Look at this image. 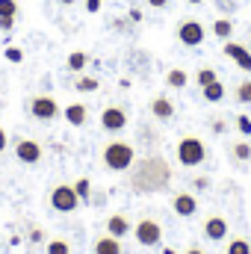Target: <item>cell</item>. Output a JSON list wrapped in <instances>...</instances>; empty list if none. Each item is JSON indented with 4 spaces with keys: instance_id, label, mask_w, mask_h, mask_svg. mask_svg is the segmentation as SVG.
Here are the masks:
<instances>
[{
    "instance_id": "obj_13",
    "label": "cell",
    "mask_w": 251,
    "mask_h": 254,
    "mask_svg": "<svg viewBox=\"0 0 251 254\" xmlns=\"http://www.w3.org/2000/svg\"><path fill=\"white\" fill-rule=\"evenodd\" d=\"M63 116H65V122L71 127H83L86 125V119H89V110L83 107V104H68L63 110Z\"/></svg>"
},
{
    "instance_id": "obj_16",
    "label": "cell",
    "mask_w": 251,
    "mask_h": 254,
    "mask_svg": "<svg viewBox=\"0 0 251 254\" xmlns=\"http://www.w3.org/2000/svg\"><path fill=\"white\" fill-rule=\"evenodd\" d=\"M122 240H116V237H110V234H104V237H98L95 240V254H122Z\"/></svg>"
},
{
    "instance_id": "obj_28",
    "label": "cell",
    "mask_w": 251,
    "mask_h": 254,
    "mask_svg": "<svg viewBox=\"0 0 251 254\" xmlns=\"http://www.w3.org/2000/svg\"><path fill=\"white\" fill-rule=\"evenodd\" d=\"M3 57H6V60H9V63H21V60H24V51H21V48H12V45H9V48H6V51H3Z\"/></svg>"
},
{
    "instance_id": "obj_31",
    "label": "cell",
    "mask_w": 251,
    "mask_h": 254,
    "mask_svg": "<svg viewBox=\"0 0 251 254\" xmlns=\"http://www.w3.org/2000/svg\"><path fill=\"white\" fill-rule=\"evenodd\" d=\"M12 27H15V15H3V18H0V30H3V33H9Z\"/></svg>"
},
{
    "instance_id": "obj_39",
    "label": "cell",
    "mask_w": 251,
    "mask_h": 254,
    "mask_svg": "<svg viewBox=\"0 0 251 254\" xmlns=\"http://www.w3.org/2000/svg\"><path fill=\"white\" fill-rule=\"evenodd\" d=\"M187 254H204V249H201V246H189Z\"/></svg>"
},
{
    "instance_id": "obj_29",
    "label": "cell",
    "mask_w": 251,
    "mask_h": 254,
    "mask_svg": "<svg viewBox=\"0 0 251 254\" xmlns=\"http://www.w3.org/2000/svg\"><path fill=\"white\" fill-rule=\"evenodd\" d=\"M3 15H18V3L15 0H0V18Z\"/></svg>"
},
{
    "instance_id": "obj_32",
    "label": "cell",
    "mask_w": 251,
    "mask_h": 254,
    "mask_svg": "<svg viewBox=\"0 0 251 254\" xmlns=\"http://www.w3.org/2000/svg\"><path fill=\"white\" fill-rule=\"evenodd\" d=\"M101 3H104V0H86V12H89V15H98V12H101Z\"/></svg>"
},
{
    "instance_id": "obj_27",
    "label": "cell",
    "mask_w": 251,
    "mask_h": 254,
    "mask_svg": "<svg viewBox=\"0 0 251 254\" xmlns=\"http://www.w3.org/2000/svg\"><path fill=\"white\" fill-rule=\"evenodd\" d=\"M48 254H71V246L65 240H51L48 243Z\"/></svg>"
},
{
    "instance_id": "obj_25",
    "label": "cell",
    "mask_w": 251,
    "mask_h": 254,
    "mask_svg": "<svg viewBox=\"0 0 251 254\" xmlns=\"http://www.w3.org/2000/svg\"><path fill=\"white\" fill-rule=\"evenodd\" d=\"M195 80H198V86L204 89V86H210V83H213V80H219V77H216V71H213V68H201V71L195 74Z\"/></svg>"
},
{
    "instance_id": "obj_1",
    "label": "cell",
    "mask_w": 251,
    "mask_h": 254,
    "mask_svg": "<svg viewBox=\"0 0 251 254\" xmlns=\"http://www.w3.org/2000/svg\"><path fill=\"white\" fill-rule=\"evenodd\" d=\"M169 178H172V172H169V166L163 160H145V163H139V172L133 178V187L142 190V192L166 190L169 187Z\"/></svg>"
},
{
    "instance_id": "obj_38",
    "label": "cell",
    "mask_w": 251,
    "mask_h": 254,
    "mask_svg": "<svg viewBox=\"0 0 251 254\" xmlns=\"http://www.w3.org/2000/svg\"><path fill=\"white\" fill-rule=\"evenodd\" d=\"M148 3H151V6H154V9H163V6H166V3H169V0H148Z\"/></svg>"
},
{
    "instance_id": "obj_42",
    "label": "cell",
    "mask_w": 251,
    "mask_h": 254,
    "mask_svg": "<svg viewBox=\"0 0 251 254\" xmlns=\"http://www.w3.org/2000/svg\"><path fill=\"white\" fill-rule=\"evenodd\" d=\"M187 3H204V0H187Z\"/></svg>"
},
{
    "instance_id": "obj_22",
    "label": "cell",
    "mask_w": 251,
    "mask_h": 254,
    "mask_svg": "<svg viewBox=\"0 0 251 254\" xmlns=\"http://www.w3.org/2000/svg\"><path fill=\"white\" fill-rule=\"evenodd\" d=\"M228 254H251V243L243 240V237H237V240L228 243Z\"/></svg>"
},
{
    "instance_id": "obj_4",
    "label": "cell",
    "mask_w": 251,
    "mask_h": 254,
    "mask_svg": "<svg viewBox=\"0 0 251 254\" xmlns=\"http://www.w3.org/2000/svg\"><path fill=\"white\" fill-rule=\"evenodd\" d=\"M133 237H136L139 246H145V249H157V246L163 243V228H160V222H154V219H142V222H136Z\"/></svg>"
},
{
    "instance_id": "obj_30",
    "label": "cell",
    "mask_w": 251,
    "mask_h": 254,
    "mask_svg": "<svg viewBox=\"0 0 251 254\" xmlns=\"http://www.w3.org/2000/svg\"><path fill=\"white\" fill-rule=\"evenodd\" d=\"M237 130H240L243 136H251V119L249 116H237Z\"/></svg>"
},
{
    "instance_id": "obj_9",
    "label": "cell",
    "mask_w": 251,
    "mask_h": 254,
    "mask_svg": "<svg viewBox=\"0 0 251 254\" xmlns=\"http://www.w3.org/2000/svg\"><path fill=\"white\" fill-rule=\"evenodd\" d=\"M101 125H104V130H110V133H122L127 127V113L122 107H107L101 113Z\"/></svg>"
},
{
    "instance_id": "obj_34",
    "label": "cell",
    "mask_w": 251,
    "mask_h": 254,
    "mask_svg": "<svg viewBox=\"0 0 251 254\" xmlns=\"http://www.w3.org/2000/svg\"><path fill=\"white\" fill-rule=\"evenodd\" d=\"M42 240H45V231L42 228H33L30 231V243H42Z\"/></svg>"
},
{
    "instance_id": "obj_24",
    "label": "cell",
    "mask_w": 251,
    "mask_h": 254,
    "mask_svg": "<svg viewBox=\"0 0 251 254\" xmlns=\"http://www.w3.org/2000/svg\"><path fill=\"white\" fill-rule=\"evenodd\" d=\"M234 157H237L240 163H246V160H251V145H249V142H246V139L234 145Z\"/></svg>"
},
{
    "instance_id": "obj_37",
    "label": "cell",
    "mask_w": 251,
    "mask_h": 254,
    "mask_svg": "<svg viewBox=\"0 0 251 254\" xmlns=\"http://www.w3.org/2000/svg\"><path fill=\"white\" fill-rule=\"evenodd\" d=\"M213 130H216V133H222V130H225V122H222V119H216V122H213Z\"/></svg>"
},
{
    "instance_id": "obj_2",
    "label": "cell",
    "mask_w": 251,
    "mask_h": 254,
    "mask_svg": "<svg viewBox=\"0 0 251 254\" xmlns=\"http://www.w3.org/2000/svg\"><path fill=\"white\" fill-rule=\"evenodd\" d=\"M133 163H136L133 145H127V142H110V145L104 148V166H107V169H113V172H127Z\"/></svg>"
},
{
    "instance_id": "obj_41",
    "label": "cell",
    "mask_w": 251,
    "mask_h": 254,
    "mask_svg": "<svg viewBox=\"0 0 251 254\" xmlns=\"http://www.w3.org/2000/svg\"><path fill=\"white\" fill-rule=\"evenodd\" d=\"M163 254H178L175 249H163Z\"/></svg>"
},
{
    "instance_id": "obj_14",
    "label": "cell",
    "mask_w": 251,
    "mask_h": 254,
    "mask_svg": "<svg viewBox=\"0 0 251 254\" xmlns=\"http://www.w3.org/2000/svg\"><path fill=\"white\" fill-rule=\"evenodd\" d=\"M107 234H110V237H116V240H122V237L130 234V222H127L122 213H113V216L107 219Z\"/></svg>"
},
{
    "instance_id": "obj_12",
    "label": "cell",
    "mask_w": 251,
    "mask_h": 254,
    "mask_svg": "<svg viewBox=\"0 0 251 254\" xmlns=\"http://www.w3.org/2000/svg\"><path fill=\"white\" fill-rule=\"evenodd\" d=\"M204 237L213 240V243H222V240L228 237V219H222V216H210V219L204 222Z\"/></svg>"
},
{
    "instance_id": "obj_7",
    "label": "cell",
    "mask_w": 251,
    "mask_h": 254,
    "mask_svg": "<svg viewBox=\"0 0 251 254\" xmlns=\"http://www.w3.org/2000/svg\"><path fill=\"white\" fill-rule=\"evenodd\" d=\"M175 33H178L181 45H187V48H198V45L204 42V24H201V21H195V18L181 21Z\"/></svg>"
},
{
    "instance_id": "obj_20",
    "label": "cell",
    "mask_w": 251,
    "mask_h": 254,
    "mask_svg": "<svg viewBox=\"0 0 251 254\" xmlns=\"http://www.w3.org/2000/svg\"><path fill=\"white\" fill-rule=\"evenodd\" d=\"M71 187H74V192H77L80 204H83V201L89 204V198H92V184H89V178H80V181H74Z\"/></svg>"
},
{
    "instance_id": "obj_33",
    "label": "cell",
    "mask_w": 251,
    "mask_h": 254,
    "mask_svg": "<svg viewBox=\"0 0 251 254\" xmlns=\"http://www.w3.org/2000/svg\"><path fill=\"white\" fill-rule=\"evenodd\" d=\"M127 18H130V21H133V24H139V21H142V18H145V15H142V9H136V6H133V9H130V12H127Z\"/></svg>"
},
{
    "instance_id": "obj_10",
    "label": "cell",
    "mask_w": 251,
    "mask_h": 254,
    "mask_svg": "<svg viewBox=\"0 0 251 254\" xmlns=\"http://www.w3.org/2000/svg\"><path fill=\"white\" fill-rule=\"evenodd\" d=\"M225 57L228 60H234L237 68H243V71H249L251 74V51L249 48H243V45H237V42H225Z\"/></svg>"
},
{
    "instance_id": "obj_17",
    "label": "cell",
    "mask_w": 251,
    "mask_h": 254,
    "mask_svg": "<svg viewBox=\"0 0 251 254\" xmlns=\"http://www.w3.org/2000/svg\"><path fill=\"white\" fill-rule=\"evenodd\" d=\"M201 92H204V101H207V104H219V101L225 98V86H222V80H213V83L204 86Z\"/></svg>"
},
{
    "instance_id": "obj_11",
    "label": "cell",
    "mask_w": 251,
    "mask_h": 254,
    "mask_svg": "<svg viewBox=\"0 0 251 254\" xmlns=\"http://www.w3.org/2000/svg\"><path fill=\"white\" fill-rule=\"evenodd\" d=\"M172 210L178 213V216H195L198 213V201H195V195L192 192H178L175 198H172Z\"/></svg>"
},
{
    "instance_id": "obj_19",
    "label": "cell",
    "mask_w": 251,
    "mask_h": 254,
    "mask_svg": "<svg viewBox=\"0 0 251 254\" xmlns=\"http://www.w3.org/2000/svg\"><path fill=\"white\" fill-rule=\"evenodd\" d=\"M231 33H234V24H231L228 18H219V21L213 24V36H216V39H225V42H228Z\"/></svg>"
},
{
    "instance_id": "obj_3",
    "label": "cell",
    "mask_w": 251,
    "mask_h": 254,
    "mask_svg": "<svg viewBox=\"0 0 251 254\" xmlns=\"http://www.w3.org/2000/svg\"><path fill=\"white\" fill-rule=\"evenodd\" d=\"M178 160H181V166H187V169L201 166V163L207 160V145H204L198 136H184V139L178 142Z\"/></svg>"
},
{
    "instance_id": "obj_26",
    "label": "cell",
    "mask_w": 251,
    "mask_h": 254,
    "mask_svg": "<svg viewBox=\"0 0 251 254\" xmlns=\"http://www.w3.org/2000/svg\"><path fill=\"white\" fill-rule=\"evenodd\" d=\"M237 101L240 104H251V80H243L237 86Z\"/></svg>"
},
{
    "instance_id": "obj_5",
    "label": "cell",
    "mask_w": 251,
    "mask_h": 254,
    "mask_svg": "<svg viewBox=\"0 0 251 254\" xmlns=\"http://www.w3.org/2000/svg\"><path fill=\"white\" fill-rule=\"evenodd\" d=\"M51 207H54L57 213H74V210L80 207V198H77L74 187H71V184L54 187V192H51Z\"/></svg>"
},
{
    "instance_id": "obj_35",
    "label": "cell",
    "mask_w": 251,
    "mask_h": 254,
    "mask_svg": "<svg viewBox=\"0 0 251 254\" xmlns=\"http://www.w3.org/2000/svg\"><path fill=\"white\" fill-rule=\"evenodd\" d=\"M6 145H9V136H6V130H3V127H0V154H3V151H6Z\"/></svg>"
},
{
    "instance_id": "obj_6",
    "label": "cell",
    "mask_w": 251,
    "mask_h": 254,
    "mask_svg": "<svg viewBox=\"0 0 251 254\" xmlns=\"http://www.w3.org/2000/svg\"><path fill=\"white\" fill-rule=\"evenodd\" d=\"M30 113H33V119H39V122H54V119L60 116V104H57V98H51V95H36V98L30 101Z\"/></svg>"
},
{
    "instance_id": "obj_18",
    "label": "cell",
    "mask_w": 251,
    "mask_h": 254,
    "mask_svg": "<svg viewBox=\"0 0 251 254\" xmlns=\"http://www.w3.org/2000/svg\"><path fill=\"white\" fill-rule=\"evenodd\" d=\"M189 83V74L184 68H172L169 74H166V86H172V89H184Z\"/></svg>"
},
{
    "instance_id": "obj_40",
    "label": "cell",
    "mask_w": 251,
    "mask_h": 254,
    "mask_svg": "<svg viewBox=\"0 0 251 254\" xmlns=\"http://www.w3.org/2000/svg\"><path fill=\"white\" fill-rule=\"evenodd\" d=\"M60 3H63V6H71V3H77V0H60Z\"/></svg>"
},
{
    "instance_id": "obj_15",
    "label": "cell",
    "mask_w": 251,
    "mask_h": 254,
    "mask_svg": "<svg viewBox=\"0 0 251 254\" xmlns=\"http://www.w3.org/2000/svg\"><path fill=\"white\" fill-rule=\"evenodd\" d=\"M151 113H154V119H160V122H169L172 116H175V104L169 101V98H154L151 101Z\"/></svg>"
},
{
    "instance_id": "obj_21",
    "label": "cell",
    "mask_w": 251,
    "mask_h": 254,
    "mask_svg": "<svg viewBox=\"0 0 251 254\" xmlns=\"http://www.w3.org/2000/svg\"><path fill=\"white\" fill-rule=\"evenodd\" d=\"M86 65H89V57H86L83 51H74V54L68 57V68H71V71H77V74H80V71H86Z\"/></svg>"
},
{
    "instance_id": "obj_8",
    "label": "cell",
    "mask_w": 251,
    "mask_h": 254,
    "mask_svg": "<svg viewBox=\"0 0 251 254\" xmlns=\"http://www.w3.org/2000/svg\"><path fill=\"white\" fill-rule=\"evenodd\" d=\"M15 157H18L21 163H27V166H36V163L45 157V148H42L36 139H18V142H15Z\"/></svg>"
},
{
    "instance_id": "obj_36",
    "label": "cell",
    "mask_w": 251,
    "mask_h": 254,
    "mask_svg": "<svg viewBox=\"0 0 251 254\" xmlns=\"http://www.w3.org/2000/svg\"><path fill=\"white\" fill-rule=\"evenodd\" d=\"M207 187H210L207 178H195V190H207Z\"/></svg>"
},
{
    "instance_id": "obj_23",
    "label": "cell",
    "mask_w": 251,
    "mask_h": 254,
    "mask_svg": "<svg viewBox=\"0 0 251 254\" xmlns=\"http://www.w3.org/2000/svg\"><path fill=\"white\" fill-rule=\"evenodd\" d=\"M98 86H101V83H98L95 77H86V74H83V77H77V83H74V89H77V92H98Z\"/></svg>"
}]
</instances>
